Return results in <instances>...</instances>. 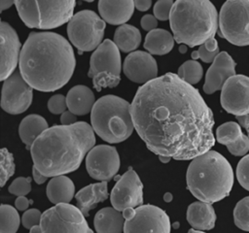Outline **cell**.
Wrapping results in <instances>:
<instances>
[{"instance_id":"obj_48","label":"cell","mask_w":249,"mask_h":233,"mask_svg":"<svg viewBox=\"0 0 249 233\" xmlns=\"http://www.w3.org/2000/svg\"><path fill=\"white\" fill-rule=\"evenodd\" d=\"M239 125L242 126L243 128L246 129L247 133H248V137H249V114L243 116H235Z\"/></svg>"},{"instance_id":"obj_7","label":"cell","mask_w":249,"mask_h":233,"mask_svg":"<svg viewBox=\"0 0 249 233\" xmlns=\"http://www.w3.org/2000/svg\"><path fill=\"white\" fill-rule=\"evenodd\" d=\"M122 60L120 50L115 43L105 39L89 58V78L96 91L116 87L121 81Z\"/></svg>"},{"instance_id":"obj_20","label":"cell","mask_w":249,"mask_h":233,"mask_svg":"<svg viewBox=\"0 0 249 233\" xmlns=\"http://www.w3.org/2000/svg\"><path fill=\"white\" fill-rule=\"evenodd\" d=\"M100 17L112 25H123L133 15L135 6L132 0H100L98 2Z\"/></svg>"},{"instance_id":"obj_1","label":"cell","mask_w":249,"mask_h":233,"mask_svg":"<svg viewBox=\"0 0 249 233\" xmlns=\"http://www.w3.org/2000/svg\"><path fill=\"white\" fill-rule=\"evenodd\" d=\"M130 112L138 136L159 156L193 160L215 145L211 109L196 88L174 73L140 85Z\"/></svg>"},{"instance_id":"obj_44","label":"cell","mask_w":249,"mask_h":233,"mask_svg":"<svg viewBox=\"0 0 249 233\" xmlns=\"http://www.w3.org/2000/svg\"><path fill=\"white\" fill-rule=\"evenodd\" d=\"M31 204L30 200L27 199L25 196H18L15 201V206L18 211H27L29 205Z\"/></svg>"},{"instance_id":"obj_9","label":"cell","mask_w":249,"mask_h":233,"mask_svg":"<svg viewBox=\"0 0 249 233\" xmlns=\"http://www.w3.org/2000/svg\"><path fill=\"white\" fill-rule=\"evenodd\" d=\"M218 34L234 46H249V0H229L223 4Z\"/></svg>"},{"instance_id":"obj_45","label":"cell","mask_w":249,"mask_h":233,"mask_svg":"<svg viewBox=\"0 0 249 233\" xmlns=\"http://www.w3.org/2000/svg\"><path fill=\"white\" fill-rule=\"evenodd\" d=\"M152 5V1L151 0H135L134 1V6L138 11L141 12H145L148 11L150 9Z\"/></svg>"},{"instance_id":"obj_38","label":"cell","mask_w":249,"mask_h":233,"mask_svg":"<svg viewBox=\"0 0 249 233\" xmlns=\"http://www.w3.org/2000/svg\"><path fill=\"white\" fill-rule=\"evenodd\" d=\"M228 150L234 156H244L249 150V137L244 135L240 136L238 140L227 146Z\"/></svg>"},{"instance_id":"obj_3","label":"cell","mask_w":249,"mask_h":233,"mask_svg":"<svg viewBox=\"0 0 249 233\" xmlns=\"http://www.w3.org/2000/svg\"><path fill=\"white\" fill-rule=\"evenodd\" d=\"M94 131L89 123L53 125L45 130L30 147L33 166L48 178L76 171L94 147Z\"/></svg>"},{"instance_id":"obj_5","label":"cell","mask_w":249,"mask_h":233,"mask_svg":"<svg viewBox=\"0 0 249 233\" xmlns=\"http://www.w3.org/2000/svg\"><path fill=\"white\" fill-rule=\"evenodd\" d=\"M175 42L190 48L213 38L219 26V15L208 0H177L169 17Z\"/></svg>"},{"instance_id":"obj_22","label":"cell","mask_w":249,"mask_h":233,"mask_svg":"<svg viewBox=\"0 0 249 233\" xmlns=\"http://www.w3.org/2000/svg\"><path fill=\"white\" fill-rule=\"evenodd\" d=\"M186 218L196 230H211L215 226L216 214L212 204L196 201L189 205Z\"/></svg>"},{"instance_id":"obj_52","label":"cell","mask_w":249,"mask_h":233,"mask_svg":"<svg viewBox=\"0 0 249 233\" xmlns=\"http://www.w3.org/2000/svg\"><path fill=\"white\" fill-rule=\"evenodd\" d=\"M159 159L161 163H168L171 160V158L167 156H159Z\"/></svg>"},{"instance_id":"obj_10","label":"cell","mask_w":249,"mask_h":233,"mask_svg":"<svg viewBox=\"0 0 249 233\" xmlns=\"http://www.w3.org/2000/svg\"><path fill=\"white\" fill-rule=\"evenodd\" d=\"M42 233H93L86 216L71 204H57L42 215Z\"/></svg>"},{"instance_id":"obj_26","label":"cell","mask_w":249,"mask_h":233,"mask_svg":"<svg viewBox=\"0 0 249 233\" xmlns=\"http://www.w3.org/2000/svg\"><path fill=\"white\" fill-rule=\"evenodd\" d=\"M49 128L47 120L40 115L31 114L22 118L18 126V134L22 143L30 149L35 140Z\"/></svg>"},{"instance_id":"obj_50","label":"cell","mask_w":249,"mask_h":233,"mask_svg":"<svg viewBox=\"0 0 249 233\" xmlns=\"http://www.w3.org/2000/svg\"><path fill=\"white\" fill-rule=\"evenodd\" d=\"M172 199H173V196H172V194H171L170 192H166V193L163 195V200H164L166 203L171 202Z\"/></svg>"},{"instance_id":"obj_27","label":"cell","mask_w":249,"mask_h":233,"mask_svg":"<svg viewBox=\"0 0 249 233\" xmlns=\"http://www.w3.org/2000/svg\"><path fill=\"white\" fill-rule=\"evenodd\" d=\"M174 37L165 29L157 28L148 32L145 37L144 48L150 54L164 55L174 47Z\"/></svg>"},{"instance_id":"obj_32","label":"cell","mask_w":249,"mask_h":233,"mask_svg":"<svg viewBox=\"0 0 249 233\" xmlns=\"http://www.w3.org/2000/svg\"><path fill=\"white\" fill-rule=\"evenodd\" d=\"M242 135L241 126L234 121H228L216 129V140L218 143L228 146L240 138Z\"/></svg>"},{"instance_id":"obj_15","label":"cell","mask_w":249,"mask_h":233,"mask_svg":"<svg viewBox=\"0 0 249 233\" xmlns=\"http://www.w3.org/2000/svg\"><path fill=\"white\" fill-rule=\"evenodd\" d=\"M220 102L223 109L235 116L249 114V77L234 75L221 89Z\"/></svg>"},{"instance_id":"obj_4","label":"cell","mask_w":249,"mask_h":233,"mask_svg":"<svg viewBox=\"0 0 249 233\" xmlns=\"http://www.w3.org/2000/svg\"><path fill=\"white\" fill-rule=\"evenodd\" d=\"M186 183L187 188L198 201L212 204L230 195L233 171L221 153L210 150L191 161Z\"/></svg>"},{"instance_id":"obj_34","label":"cell","mask_w":249,"mask_h":233,"mask_svg":"<svg viewBox=\"0 0 249 233\" xmlns=\"http://www.w3.org/2000/svg\"><path fill=\"white\" fill-rule=\"evenodd\" d=\"M0 168H1L0 181H1V186L3 187L5 183L8 182V180L14 175L15 169H16L14 156L6 148H3L1 150Z\"/></svg>"},{"instance_id":"obj_16","label":"cell","mask_w":249,"mask_h":233,"mask_svg":"<svg viewBox=\"0 0 249 233\" xmlns=\"http://www.w3.org/2000/svg\"><path fill=\"white\" fill-rule=\"evenodd\" d=\"M0 80L4 82L16 72L22 47L16 30L5 21L0 24Z\"/></svg>"},{"instance_id":"obj_49","label":"cell","mask_w":249,"mask_h":233,"mask_svg":"<svg viewBox=\"0 0 249 233\" xmlns=\"http://www.w3.org/2000/svg\"><path fill=\"white\" fill-rule=\"evenodd\" d=\"M15 5V1L13 0H1L0 1V12H3Z\"/></svg>"},{"instance_id":"obj_11","label":"cell","mask_w":249,"mask_h":233,"mask_svg":"<svg viewBox=\"0 0 249 233\" xmlns=\"http://www.w3.org/2000/svg\"><path fill=\"white\" fill-rule=\"evenodd\" d=\"M124 233H170L171 223L167 214L154 205H141L123 212Z\"/></svg>"},{"instance_id":"obj_39","label":"cell","mask_w":249,"mask_h":233,"mask_svg":"<svg viewBox=\"0 0 249 233\" xmlns=\"http://www.w3.org/2000/svg\"><path fill=\"white\" fill-rule=\"evenodd\" d=\"M66 109H68L66 97L62 94H54L48 101V110L53 115H62Z\"/></svg>"},{"instance_id":"obj_30","label":"cell","mask_w":249,"mask_h":233,"mask_svg":"<svg viewBox=\"0 0 249 233\" xmlns=\"http://www.w3.org/2000/svg\"><path fill=\"white\" fill-rule=\"evenodd\" d=\"M20 217L16 208L2 204L0 207V233H16L19 227Z\"/></svg>"},{"instance_id":"obj_29","label":"cell","mask_w":249,"mask_h":233,"mask_svg":"<svg viewBox=\"0 0 249 233\" xmlns=\"http://www.w3.org/2000/svg\"><path fill=\"white\" fill-rule=\"evenodd\" d=\"M16 8L18 10V16L23 23L29 28H38L40 26V11L38 6V1H15Z\"/></svg>"},{"instance_id":"obj_46","label":"cell","mask_w":249,"mask_h":233,"mask_svg":"<svg viewBox=\"0 0 249 233\" xmlns=\"http://www.w3.org/2000/svg\"><path fill=\"white\" fill-rule=\"evenodd\" d=\"M32 177L37 184H43L48 179V177H46L41 172H39L34 166L32 167Z\"/></svg>"},{"instance_id":"obj_6","label":"cell","mask_w":249,"mask_h":233,"mask_svg":"<svg viewBox=\"0 0 249 233\" xmlns=\"http://www.w3.org/2000/svg\"><path fill=\"white\" fill-rule=\"evenodd\" d=\"M130 109L131 104L119 96L100 97L90 112V124L94 133L109 144L125 141L134 129Z\"/></svg>"},{"instance_id":"obj_35","label":"cell","mask_w":249,"mask_h":233,"mask_svg":"<svg viewBox=\"0 0 249 233\" xmlns=\"http://www.w3.org/2000/svg\"><path fill=\"white\" fill-rule=\"evenodd\" d=\"M31 178L18 177L15 179L9 186V192L18 196H25L31 191Z\"/></svg>"},{"instance_id":"obj_12","label":"cell","mask_w":249,"mask_h":233,"mask_svg":"<svg viewBox=\"0 0 249 233\" xmlns=\"http://www.w3.org/2000/svg\"><path fill=\"white\" fill-rule=\"evenodd\" d=\"M33 88L25 82L19 71H16L3 82L1 107L11 115L24 113L31 105Z\"/></svg>"},{"instance_id":"obj_55","label":"cell","mask_w":249,"mask_h":233,"mask_svg":"<svg viewBox=\"0 0 249 233\" xmlns=\"http://www.w3.org/2000/svg\"><path fill=\"white\" fill-rule=\"evenodd\" d=\"M188 233H205V232L200 231V230H196V229L192 228V229H190V230L188 231Z\"/></svg>"},{"instance_id":"obj_41","label":"cell","mask_w":249,"mask_h":233,"mask_svg":"<svg viewBox=\"0 0 249 233\" xmlns=\"http://www.w3.org/2000/svg\"><path fill=\"white\" fill-rule=\"evenodd\" d=\"M141 27L146 31H152L157 29L158 19L153 15H144L140 21Z\"/></svg>"},{"instance_id":"obj_53","label":"cell","mask_w":249,"mask_h":233,"mask_svg":"<svg viewBox=\"0 0 249 233\" xmlns=\"http://www.w3.org/2000/svg\"><path fill=\"white\" fill-rule=\"evenodd\" d=\"M192 58L193 60H196L197 58H199V55H198V51L197 50H195L192 52Z\"/></svg>"},{"instance_id":"obj_47","label":"cell","mask_w":249,"mask_h":233,"mask_svg":"<svg viewBox=\"0 0 249 233\" xmlns=\"http://www.w3.org/2000/svg\"><path fill=\"white\" fill-rule=\"evenodd\" d=\"M203 46L205 47V49H206L207 50H209V51H211V52L219 50L218 42H217V40H216L214 37L211 38V39H209V40H207V41L203 44Z\"/></svg>"},{"instance_id":"obj_40","label":"cell","mask_w":249,"mask_h":233,"mask_svg":"<svg viewBox=\"0 0 249 233\" xmlns=\"http://www.w3.org/2000/svg\"><path fill=\"white\" fill-rule=\"evenodd\" d=\"M42 213L37 209H29L25 211L21 216V223L24 228L31 229L36 225H40Z\"/></svg>"},{"instance_id":"obj_33","label":"cell","mask_w":249,"mask_h":233,"mask_svg":"<svg viewBox=\"0 0 249 233\" xmlns=\"http://www.w3.org/2000/svg\"><path fill=\"white\" fill-rule=\"evenodd\" d=\"M233 220L239 229L249 232V196L236 203L233 210Z\"/></svg>"},{"instance_id":"obj_14","label":"cell","mask_w":249,"mask_h":233,"mask_svg":"<svg viewBox=\"0 0 249 233\" xmlns=\"http://www.w3.org/2000/svg\"><path fill=\"white\" fill-rule=\"evenodd\" d=\"M110 200L113 208L119 212L142 205L143 183L132 168H129L116 182L110 194Z\"/></svg>"},{"instance_id":"obj_25","label":"cell","mask_w":249,"mask_h":233,"mask_svg":"<svg viewBox=\"0 0 249 233\" xmlns=\"http://www.w3.org/2000/svg\"><path fill=\"white\" fill-rule=\"evenodd\" d=\"M46 194L50 202L54 205L69 204L75 196V185L73 182L66 176H56L49 182Z\"/></svg>"},{"instance_id":"obj_24","label":"cell","mask_w":249,"mask_h":233,"mask_svg":"<svg viewBox=\"0 0 249 233\" xmlns=\"http://www.w3.org/2000/svg\"><path fill=\"white\" fill-rule=\"evenodd\" d=\"M96 233H124V217L115 208L105 207L99 210L93 219Z\"/></svg>"},{"instance_id":"obj_21","label":"cell","mask_w":249,"mask_h":233,"mask_svg":"<svg viewBox=\"0 0 249 233\" xmlns=\"http://www.w3.org/2000/svg\"><path fill=\"white\" fill-rule=\"evenodd\" d=\"M108 196L107 182L90 183L75 194L78 208L85 216H89V211L94 209L98 203L105 201Z\"/></svg>"},{"instance_id":"obj_56","label":"cell","mask_w":249,"mask_h":233,"mask_svg":"<svg viewBox=\"0 0 249 233\" xmlns=\"http://www.w3.org/2000/svg\"><path fill=\"white\" fill-rule=\"evenodd\" d=\"M178 225H179V223H178V222H175V223H174V228H177Z\"/></svg>"},{"instance_id":"obj_31","label":"cell","mask_w":249,"mask_h":233,"mask_svg":"<svg viewBox=\"0 0 249 233\" xmlns=\"http://www.w3.org/2000/svg\"><path fill=\"white\" fill-rule=\"evenodd\" d=\"M178 77L187 83L194 85L197 83L203 75V69L196 60H187L178 68Z\"/></svg>"},{"instance_id":"obj_36","label":"cell","mask_w":249,"mask_h":233,"mask_svg":"<svg viewBox=\"0 0 249 233\" xmlns=\"http://www.w3.org/2000/svg\"><path fill=\"white\" fill-rule=\"evenodd\" d=\"M236 178L239 184L249 191V154L244 155L237 163Z\"/></svg>"},{"instance_id":"obj_23","label":"cell","mask_w":249,"mask_h":233,"mask_svg":"<svg viewBox=\"0 0 249 233\" xmlns=\"http://www.w3.org/2000/svg\"><path fill=\"white\" fill-rule=\"evenodd\" d=\"M66 101L68 110L76 116H85L90 113L96 102L92 90L83 84L70 88L66 95Z\"/></svg>"},{"instance_id":"obj_13","label":"cell","mask_w":249,"mask_h":233,"mask_svg":"<svg viewBox=\"0 0 249 233\" xmlns=\"http://www.w3.org/2000/svg\"><path fill=\"white\" fill-rule=\"evenodd\" d=\"M120 165L119 153L113 146H94L86 156V168L89 175L100 182L112 180L117 175Z\"/></svg>"},{"instance_id":"obj_18","label":"cell","mask_w":249,"mask_h":233,"mask_svg":"<svg viewBox=\"0 0 249 233\" xmlns=\"http://www.w3.org/2000/svg\"><path fill=\"white\" fill-rule=\"evenodd\" d=\"M39 29H53L68 23L72 18L76 2L74 0H39Z\"/></svg>"},{"instance_id":"obj_51","label":"cell","mask_w":249,"mask_h":233,"mask_svg":"<svg viewBox=\"0 0 249 233\" xmlns=\"http://www.w3.org/2000/svg\"><path fill=\"white\" fill-rule=\"evenodd\" d=\"M29 233H42L41 226H40V225H36V226L32 227V228L29 230Z\"/></svg>"},{"instance_id":"obj_42","label":"cell","mask_w":249,"mask_h":233,"mask_svg":"<svg viewBox=\"0 0 249 233\" xmlns=\"http://www.w3.org/2000/svg\"><path fill=\"white\" fill-rule=\"evenodd\" d=\"M197 51H198L199 58H200L203 62H205V63H212V62L215 60L216 56L220 53L219 50L213 51V52L207 50L203 45L199 46Z\"/></svg>"},{"instance_id":"obj_17","label":"cell","mask_w":249,"mask_h":233,"mask_svg":"<svg viewBox=\"0 0 249 233\" xmlns=\"http://www.w3.org/2000/svg\"><path fill=\"white\" fill-rule=\"evenodd\" d=\"M125 77L136 83L145 84L158 78V64L152 54L142 50L129 53L123 65Z\"/></svg>"},{"instance_id":"obj_2","label":"cell","mask_w":249,"mask_h":233,"mask_svg":"<svg viewBox=\"0 0 249 233\" xmlns=\"http://www.w3.org/2000/svg\"><path fill=\"white\" fill-rule=\"evenodd\" d=\"M76 66L72 46L53 32H31L22 46L18 68L34 89L53 92L64 86Z\"/></svg>"},{"instance_id":"obj_37","label":"cell","mask_w":249,"mask_h":233,"mask_svg":"<svg viewBox=\"0 0 249 233\" xmlns=\"http://www.w3.org/2000/svg\"><path fill=\"white\" fill-rule=\"evenodd\" d=\"M174 2L172 0H159L154 5V16L157 19L167 20L170 17V13Z\"/></svg>"},{"instance_id":"obj_43","label":"cell","mask_w":249,"mask_h":233,"mask_svg":"<svg viewBox=\"0 0 249 233\" xmlns=\"http://www.w3.org/2000/svg\"><path fill=\"white\" fill-rule=\"evenodd\" d=\"M77 122V116L71 113L70 111H66L62 115H60L61 125H72Z\"/></svg>"},{"instance_id":"obj_54","label":"cell","mask_w":249,"mask_h":233,"mask_svg":"<svg viewBox=\"0 0 249 233\" xmlns=\"http://www.w3.org/2000/svg\"><path fill=\"white\" fill-rule=\"evenodd\" d=\"M179 51H180L181 53H185V52H187V46H186V45H182V46H180V47H179Z\"/></svg>"},{"instance_id":"obj_8","label":"cell","mask_w":249,"mask_h":233,"mask_svg":"<svg viewBox=\"0 0 249 233\" xmlns=\"http://www.w3.org/2000/svg\"><path fill=\"white\" fill-rule=\"evenodd\" d=\"M106 22L93 11L76 13L67 23V35L71 44L83 51L95 50L104 37Z\"/></svg>"},{"instance_id":"obj_28","label":"cell","mask_w":249,"mask_h":233,"mask_svg":"<svg viewBox=\"0 0 249 233\" xmlns=\"http://www.w3.org/2000/svg\"><path fill=\"white\" fill-rule=\"evenodd\" d=\"M113 42L124 52H133L141 43L140 31L130 24H123L114 33Z\"/></svg>"},{"instance_id":"obj_19","label":"cell","mask_w":249,"mask_h":233,"mask_svg":"<svg viewBox=\"0 0 249 233\" xmlns=\"http://www.w3.org/2000/svg\"><path fill=\"white\" fill-rule=\"evenodd\" d=\"M236 63L227 51H221L208 68L205 75L203 91L212 94L221 90L225 83L235 74Z\"/></svg>"}]
</instances>
